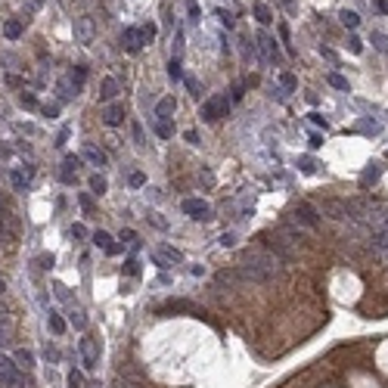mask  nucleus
Returning <instances> with one entry per match:
<instances>
[{
  "mask_svg": "<svg viewBox=\"0 0 388 388\" xmlns=\"http://www.w3.org/2000/svg\"><path fill=\"white\" fill-rule=\"evenodd\" d=\"M239 277L252 280V283H270L274 277H280V258L274 252H246L243 255V267Z\"/></svg>",
  "mask_w": 388,
  "mask_h": 388,
  "instance_id": "obj_1",
  "label": "nucleus"
},
{
  "mask_svg": "<svg viewBox=\"0 0 388 388\" xmlns=\"http://www.w3.org/2000/svg\"><path fill=\"white\" fill-rule=\"evenodd\" d=\"M75 41L78 44H93L96 41V22L90 16H78L75 19Z\"/></svg>",
  "mask_w": 388,
  "mask_h": 388,
  "instance_id": "obj_2",
  "label": "nucleus"
},
{
  "mask_svg": "<svg viewBox=\"0 0 388 388\" xmlns=\"http://www.w3.org/2000/svg\"><path fill=\"white\" fill-rule=\"evenodd\" d=\"M227 112H230V100L227 96H211V100L202 103V118L205 122H217L221 115H227Z\"/></svg>",
  "mask_w": 388,
  "mask_h": 388,
  "instance_id": "obj_3",
  "label": "nucleus"
},
{
  "mask_svg": "<svg viewBox=\"0 0 388 388\" xmlns=\"http://www.w3.org/2000/svg\"><path fill=\"white\" fill-rule=\"evenodd\" d=\"M78 354H81V367L84 370H96V363H100V348H96L93 338H81V342H78Z\"/></svg>",
  "mask_w": 388,
  "mask_h": 388,
  "instance_id": "obj_4",
  "label": "nucleus"
},
{
  "mask_svg": "<svg viewBox=\"0 0 388 388\" xmlns=\"http://www.w3.org/2000/svg\"><path fill=\"white\" fill-rule=\"evenodd\" d=\"M183 214L192 221H211V205L205 199H183Z\"/></svg>",
  "mask_w": 388,
  "mask_h": 388,
  "instance_id": "obj_5",
  "label": "nucleus"
},
{
  "mask_svg": "<svg viewBox=\"0 0 388 388\" xmlns=\"http://www.w3.org/2000/svg\"><path fill=\"white\" fill-rule=\"evenodd\" d=\"M152 261L159 264V267H174V264L183 261V255L174 246H159V249H152Z\"/></svg>",
  "mask_w": 388,
  "mask_h": 388,
  "instance_id": "obj_6",
  "label": "nucleus"
},
{
  "mask_svg": "<svg viewBox=\"0 0 388 388\" xmlns=\"http://www.w3.org/2000/svg\"><path fill=\"white\" fill-rule=\"evenodd\" d=\"M174 109H177V100L174 96H165L155 103V122H171L174 118Z\"/></svg>",
  "mask_w": 388,
  "mask_h": 388,
  "instance_id": "obj_7",
  "label": "nucleus"
},
{
  "mask_svg": "<svg viewBox=\"0 0 388 388\" xmlns=\"http://www.w3.org/2000/svg\"><path fill=\"white\" fill-rule=\"evenodd\" d=\"M122 44H125L131 53H137V50L146 44V37H143V31H140V28H125V34H122Z\"/></svg>",
  "mask_w": 388,
  "mask_h": 388,
  "instance_id": "obj_8",
  "label": "nucleus"
},
{
  "mask_svg": "<svg viewBox=\"0 0 388 388\" xmlns=\"http://www.w3.org/2000/svg\"><path fill=\"white\" fill-rule=\"evenodd\" d=\"M295 221H298V224H304V227H317V224H320V217H317L314 205H307V202H301V205L295 208Z\"/></svg>",
  "mask_w": 388,
  "mask_h": 388,
  "instance_id": "obj_9",
  "label": "nucleus"
},
{
  "mask_svg": "<svg viewBox=\"0 0 388 388\" xmlns=\"http://www.w3.org/2000/svg\"><path fill=\"white\" fill-rule=\"evenodd\" d=\"M118 93H122L118 78H103V84H100V100H103V103H112Z\"/></svg>",
  "mask_w": 388,
  "mask_h": 388,
  "instance_id": "obj_10",
  "label": "nucleus"
},
{
  "mask_svg": "<svg viewBox=\"0 0 388 388\" xmlns=\"http://www.w3.org/2000/svg\"><path fill=\"white\" fill-rule=\"evenodd\" d=\"M258 47L264 50V56H267V59H274V62L280 59V47H277V41H274L270 34H264V31L258 34Z\"/></svg>",
  "mask_w": 388,
  "mask_h": 388,
  "instance_id": "obj_11",
  "label": "nucleus"
},
{
  "mask_svg": "<svg viewBox=\"0 0 388 388\" xmlns=\"http://www.w3.org/2000/svg\"><path fill=\"white\" fill-rule=\"evenodd\" d=\"M103 122H106L109 128H118V125L125 122V106H109V109L103 112Z\"/></svg>",
  "mask_w": 388,
  "mask_h": 388,
  "instance_id": "obj_12",
  "label": "nucleus"
},
{
  "mask_svg": "<svg viewBox=\"0 0 388 388\" xmlns=\"http://www.w3.org/2000/svg\"><path fill=\"white\" fill-rule=\"evenodd\" d=\"M93 246H100V249L109 252V255H118V246L112 243V236H109L106 230H96V233H93Z\"/></svg>",
  "mask_w": 388,
  "mask_h": 388,
  "instance_id": "obj_13",
  "label": "nucleus"
},
{
  "mask_svg": "<svg viewBox=\"0 0 388 388\" xmlns=\"http://www.w3.org/2000/svg\"><path fill=\"white\" fill-rule=\"evenodd\" d=\"M81 155H84V159H87V162H90V165H96V168H103V165H106V162H109V159H106V152H103V149H96V146H93V143H87V146H84V152H81Z\"/></svg>",
  "mask_w": 388,
  "mask_h": 388,
  "instance_id": "obj_14",
  "label": "nucleus"
},
{
  "mask_svg": "<svg viewBox=\"0 0 388 388\" xmlns=\"http://www.w3.org/2000/svg\"><path fill=\"white\" fill-rule=\"evenodd\" d=\"M84 78H87V68H84V65H78V68H71V71H68V81L75 84V93L84 87Z\"/></svg>",
  "mask_w": 388,
  "mask_h": 388,
  "instance_id": "obj_15",
  "label": "nucleus"
},
{
  "mask_svg": "<svg viewBox=\"0 0 388 388\" xmlns=\"http://www.w3.org/2000/svg\"><path fill=\"white\" fill-rule=\"evenodd\" d=\"M16 367H19V370H31V367H34V354L25 351V348H19V351H16Z\"/></svg>",
  "mask_w": 388,
  "mask_h": 388,
  "instance_id": "obj_16",
  "label": "nucleus"
},
{
  "mask_svg": "<svg viewBox=\"0 0 388 388\" xmlns=\"http://www.w3.org/2000/svg\"><path fill=\"white\" fill-rule=\"evenodd\" d=\"M68 320H71V326H75L78 332H84V329H87V314H84V310H81V307H75V310H71V317H68Z\"/></svg>",
  "mask_w": 388,
  "mask_h": 388,
  "instance_id": "obj_17",
  "label": "nucleus"
},
{
  "mask_svg": "<svg viewBox=\"0 0 388 388\" xmlns=\"http://www.w3.org/2000/svg\"><path fill=\"white\" fill-rule=\"evenodd\" d=\"M338 19H342V25H345V28H357V22H360V16H357L354 10H342V13H338Z\"/></svg>",
  "mask_w": 388,
  "mask_h": 388,
  "instance_id": "obj_18",
  "label": "nucleus"
},
{
  "mask_svg": "<svg viewBox=\"0 0 388 388\" xmlns=\"http://www.w3.org/2000/svg\"><path fill=\"white\" fill-rule=\"evenodd\" d=\"M326 81H329L335 90H351V87H348V78H342L338 71H329V75H326Z\"/></svg>",
  "mask_w": 388,
  "mask_h": 388,
  "instance_id": "obj_19",
  "label": "nucleus"
},
{
  "mask_svg": "<svg viewBox=\"0 0 388 388\" xmlns=\"http://www.w3.org/2000/svg\"><path fill=\"white\" fill-rule=\"evenodd\" d=\"M4 34L10 37V41H16V37L22 34V22H19V19H10V22L4 25Z\"/></svg>",
  "mask_w": 388,
  "mask_h": 388,
  "instance_id": "obj_20",
  "label": "nucleus"
},
{
  "mask_svg": "<svg viewBox=\"0 0 388 388\" xmlns=\"http://www.w3.org/2000/svg\"><path fill=\"white\" fill-rule=\"evenodd\" d=\"M47 323H50L53 335H62V332H65V320H62L59 314H53V310H50V317H47Z\"/></svg>",
  "mask_w": 388,
  "mask_h": 388,
  "instance_id": "obj_21",
  "label": "nucleus"
},
{
  "mask_svg": "<svg viewBox=\"0 0 388 388\" xmlns=\"http://www.w3.org/2000/svg\"><path fill=\"white\" fill-rule=\"evenodd\" d=\"M152 128H155V134H159L162 140H168V137L174 134V128H171V122H152Z\"/></svg>",
  "mask_w": 388,
  "mask_h": 388,
  "instance_id": "obj_22",
  "label": "nucleus"
},
{
  "mask_svg": "<svg viewBox=\"0 0 388 388\" xmlns=\"http://www.w3.org/2000/svg\"><path fill=\"white\" fill-rule=\"evenodd\" d=\"M255 16H258L261 25H270V22H274V16H270V10H267L264 4H255Z\"/></svg>",
  "mask_w": 388,
  "mask_h": 388,
  "instance_id": "obj_23",
  "label": "nucleus"
},
{
  "mask_svg": "<svg viewBox=\"0 0 388 388\" xmlns=\"http://www.w3.org/2000/svg\"><path fill=\"white\" fill-rule=\"evenodd\" d=\"M280 84H283L286 90H295V87H298V78H295L292 71H283V75H280Z\"/></svg>",
  "mask_w": 388,
  "mask_h": 388,
  "instance_id": "obj_24",
  "label": "nucleus"
},
{
  "mask_svg": "<svg viewBox=\"0 0 388 388\" xmlns=\"http://www.w3.org/2000/svg\"><path fill=\"white\" fill-rule=\"evenodd\" d=\"M168 75H171V81H180V78H183V68H180V59H171V65H168Z\"/></svg>",
  "mask_w": 388,
  "mask_h": 388,
  "instance_id": "obj_25",
  "label": "nucleus"
},
{
  "mask_svg": "<svg viewBox=\"0 0 388 388\" xmlns=\"http://www.w3.org/2000/svg\"><path fill=\"white\" fill-rule=\"evenodd\" d=\"M373 47H376V50H382V53H388V37L376 31V34H373Z\"/></svg>",
  "mask_w": 388,
  "mask_h": 388,
  "instance_id": "obj_26",
  "label": "nucleus"
},
{
  "mask_svg": "<svg viewBox=\"0 0 388 388\" xmlns=\"http://www.w3.org/2000/svg\"><path fill=\"white\" fill-rule=\"evenodd\" d=\"M78 202H81V208H84L87 214H93V211H96V205H93V199L87 196V192H81V196H78Z\"/></svg>",
  "mask_w": 388,
  "mask_h": 388,
  "instance_id": "obj_27",
  "label": "nucleus"
},
{
  "mask_svg": "<svg viewBox=\"0 0 388 388\" xmlns=\"http://www.w3.org/2000/svg\"><path fill=\"white\" fill-rule=\"evenodd\" d=\"M90 189L103 196V192H106V177H100V174H96V177H90Z\"/></svg>",
  "mask_w": 388,
  "mask_h": 388,
  "instance_id": "obj_28",
  "label": "nucleus"
},
{
  "mask_svg": "<svg viewBox=\"0 0 388 388\" xmlns=\"http://www.w3.org/2000/svg\"><path fill=\"white\" fill-rule=\"evenodd\" d=\"M162 310H192V304L189 301H168Z\"/></svg>",
  "mask_w": 388,
  "mask_h": 388,
  "instance_id": "obj_29",
  "label": "nucleus"
},
{
  "mask_svg": "<svg viewBox=\"0 0 388 388\" xmlns=\"http://www.w3.org/2000/svg\"><path fill=\"white\" fill-rule=\"evenodd\" d=\"M81 385H84V376L78 373V370H71L68 373V388H81Z\"/></svg>",
  "mask_w": 388,
  "mask_h": 388,
  "instance_id": "obj_30",
  "label": "nucleus"
},
{
  "mask_svg": "<svg viewBox=\"0 0 388 388\" xmlns=\"http://www.w3.org/2000/svg\"><path fill=\"white\" fill-rule=\"evenodd\" d=\"M357 131H367V134H379V125H376V122H370V118H363V122L357 125Z\"/></svg>",
  "mask_w": 388,
  "mask_h": 388,
  "instance_id": "obj_31",
  "label": "nucleus"
},
{
  "mask_svg": "<svg viewBox=\"0 0 388 388\" xmlns=\"http://www.w3.org/2000/svg\"><path fill=\"white\" fill-rule=\"evenodd\" d=\"M7 335H10V320H7L4 314H0V345L7 342Z\"/></svg>",
  "mask_w": 388,
  "mask_h": 388,
  "instance_id": "obj_32",
  "label": "nucleus"
},
{
  "mask_svg": "<svg viewBox=\"0 0 388 388\" xmlns=\"http://www.w3.org/2000/svg\"><path fill=\"white\" fill-rule=\"evenodd\" d=\"M348 50H351V53H360V50H363L360 37H348Z\"/></svg>",
  "mask_w": 388,
  "mask_h": 388,
  "instance_id": "obj_33",
  "label": "nucleus"
},
{
  "mask_svg": "<svg viewBox=\"0 0 388 388\" xmlns=\"http://www.w3.org/2000/svg\"><path fill=\"white\" fill-rule=\"evenodd\" d=\"M140 31H143V37H146V44H152V37H155V25L149 22V25H143Z\"/></svg>",
  "mask_w": 388,
  "mask_h": 388,
  "instance_id": "obj_34",
  "label": "nucleus"
},
{
  "mask_svg": "<svg viewBox=\"0 0 388 388\" xmlns=\"http://www.w3.org/2000/svg\"><path fill=\"white\" fill-rule=\"evenodd\" d=\"M186 87H189V93H192V96H202V84H196L192 78H186Z\"/></svg>",
  "mask_w": 388,
  "mask_h": 388,
  "instance_id": "obj_35",
  "label": "nucleus"
},
{
  "mask_svg": "<svg viewBox=\"0 0 388 388\" xmlns=\"http://www.w3.org/2000/svg\"><path fill=\"white\" fill-rule=\"evenodd\" d=\"M22 106H25V109H37V100H34V93H22Z\"/></svg>",
  "mask_w": 388,
  "mask_h": 388,
  "instance_id": "obj_36",
  "label": "nucleus"
},
{
  "mask_svg": "<svg viewBox=\"0 0 388 388\" xmlns=\"http://www.w3.org/2000/svg\"><path fill=\"white\" fill-rule=\"evenodd\" d=\"M122 239H125V243H131V246H137V243H140L134 230H122Z\"/></svg>",
  "mask_w": 388,
  "mask_h": 388,
  "instance_id": "obj_37",
  "label": "nucleus"
},
{
  "mask_svg": "<svg viewBox=\"0 0 388 388\" xmlns=\"http://www.w3.org/2000/svg\"><path fill=\"white\" fill-rule=\"evenodd\" d=\"M71 236L84 239V236H87V227H84V224H75V227H71Z\"/></svg>",
  "mask_w": 388,
  "mask_h": 388,
  "instance_id": "obj_38",
  "label": "nucleus"
},
{
  "mask_svg": "<svg viewBox=\"0 0 388 388\" xmlns=\"http://www.w3.org/2000/svg\"><path fill=\"white\" fill-rule=\"evenodd\" d=\"M310 122H314V125H320V128L326 131V118H323V115H320V112H310Z\"/></svg>",
  "mask_w": 388,
  "mask_h": 388,
  "instance_id": "obj_39",
  "label": "nucleus"
},
{
  "mask_svg": "<svg viewBox=\"0 0 388 388\" xmlns=\"http://www.w3.org/2000/svg\"><path fill=\"white\" fill-rule=\"evenodd\" d=\"M143 183H146V177H143L140 171H134V174H131V186H143Z\"/></svg>",
  "mask_w": 388,
  "mask_h": 388,
  "instance_id": "obj_40",
  "label": "nucleus"
},
{
  "mask_svg": "<svg viewBox=\"0 0 388 388\" xmlns=\"http://www.w3.org/2000/svg\"><path fill=\"white\" fill-rule=\"evenodd\" d=\"M125 270H128V274H131V277H137V274H140V267H137V261H134V258H131V261L125 264Z\"/></svg>",
  "mask_w": 388,
  "mask_h": 388,
  "instance_id": "obj_41",
  "label": "nucleus"
},
{
  "mask_svg": "<svg viewBox=\"0 0 388 388\" xmlns=\"http://www.w3.org/2000/svg\"><path fill=\"white\" fill-rule=\"evenodd\" d=\"M13 186H16V189H22V186H25V177H22L19 171H13Z\"/></svg>",
  "mask_w": 388,
  "mask_h": 388,
  "instance_id": "obj_42",
  "label": "nucleus"
},
{
  "mask_svg": "<svg viewBox=\"0 0 388 388\" xmlns=\"http://www.w3.org/2000/svg\"><path fill=\"white\" fill-rule=\"evenodd\" d=\"M298 165H301V171H304V174H310V171H314V162H310V159H301Z\"/></svg>",
  "mask_w": 388,
  "mask_h": 388,
  "instance_id": "obj_43",
  "label": "nucleus"
},
{
  "mask_svg": "<svg viewBox=\"0 0 388 388\" xmlns=\"http://www.w3.org/2000/svg\"><path fill=\"white\" fill-rule=\"evenodd\" d=\"M379 177V168H370L367 174H363V183H370V180H376Z\"/></svg>",
  "mask_w": 388,
  "mask_h": 388,
  "instance_id": "obj_44",
  "label": "nucleus"
},
{
  "mask_svg": "<svg viewBox=\"0 0 388 388\" xmlns=\"http://www.w3.org/2000/svg\"><path fill=\"white\" fill-rule=\"evenodd\" d=\"M56 112H59V106H44V115H50V118H56Z\"/></svg>",
  "mask_w": 388,
  "mask_h": 388,
  "instance_id": "obj_45",
  "label": "nucleus"
},
{
  "mask_svg": "<svg viewBox=\"0 0 388 388\" xmlns=\"http://www.w3.org/2000/svg\"><path fill=\"white\" fill-rule=\"evenodd\" d=\"M134 140L143 143V128H140V125H134Z\"/></svg>",
  "mask_w": 388,
  "mask_h": 388,
  "instance_id": "obj_46",
  "label": "nucleus"
},
{
  "mask_svg": "<svg viewBox=\"0 0 388 388\" xmlns=\"http://www.w3.org/2000/svg\"><path fill=\"white\" fill-rule=\"evenodd\" d=\"M376 7H379L382 13H388V0H379V4H376Z\"/></svg>",
  "mask_w": 388,
  "mask_h": 388,
  "instance_id": "obj_47",
  "label": "nucleus"
},
{
  "mask_svg": "<svg viewBox=\"0 0 388 388\" xmlns=\"http://www.w3.org/2000/svg\"><path fill=\"white\" fill-rule=\"evenodd\" d=\"M4 289H7V283H4V280H0V292H4Z\"/></svg>",
  "mask_w": 388,
  "mask_h": 388,
  "instance_id": "obj_48",
  "label": "nucleus"
},
{
  "mask_svg": "<svg viewBox=\"0 0 388 388\" xmlns=\"http://www.w3.org/2000/svg\"><path fill=\"white\" fill-rule=\"evenodd\" d=\"M87 388H96V385H87Z\"/></svg>",
  "mask_w": 388,
  "mask_h": 388,
  "instance_id": "obj_49",
  "label": "nucleus"
}]
</instances>
